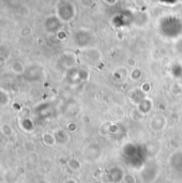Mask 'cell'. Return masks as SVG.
<instances>
[{
    "label": "cell",
    "instance_id": "3957f363",
    "mask_svg": "<svg viewBox=\"0 0 182 183\" xmlns=\"http://www.w3.org/2000/svg\"><path fill=\"white\" fill-rule=\"evenodd\" d=\"M1 131H2V133L6 134V135H10V134L13 133V130H12V127L10 126L9 124H3V125H2V126H1Z\"/></svg>",
    "mask_w": 182,
    "mask_h": 183
},
{
    "label": "cell",
    "instance_id": "6da1fadb",
    "mask_svg": "<svg viewBox=\"0 0 182 183\" xmlns=\"http://www.w3.org/2000/svg\"><path fill=\"white\" fill-rule=\"evenodd\" d=\"M10 69H11L12 73H14L15 75H21L25 71V66H24V63L16 60V61L12 62L11 66H10Z\"/></svg>",
    "mask_w": 182,
    "mask_h": 183
},
{
    "label": "cell",
    "instance_id": "7a4b0ae2",
    "mask_svg": "<svg viewBox=\"0 0 182 183\" xmlns=\"http://www.w3.org/2000/svg\"><path fill=\"white\" fill-rule=\"evenodd\" d=\"M9 94L3 90H0V106H6L9 104Z\"/></svg>",
    "mask_w": 182,
    "mask_h": 183
}]
</instances>
